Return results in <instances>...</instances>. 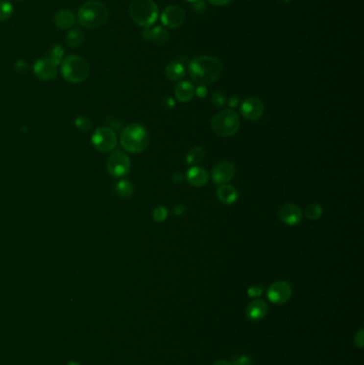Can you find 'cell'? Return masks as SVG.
<instances>
[{
  "label": "cell",
  "mask_w": 364,
  "mask_h": 365,
  "mask_svg": "<svg viewBox=\"0 0 364 365\" xmlns=\"http://www.w3.org/2000/svg\"><path fill=\"white\" fill-rule=\"evenodd\" d=\"M185 212H186V206L185 205H176L173 207V213H174L176 216H182Z\"/></svg>",
  "instance_id": "38"
},
{
  "label": "cell",
  "mask_w": 364,
  "mask_h": 365,
  "mask_svg": "<svg viewBox=\"0 0 364 365\" xmlns=\"http://www.w3.org/2000/svg\"><path fill=\"white\" fill-rule=\"evenodd\" d=\"M267 312H268L267 303L264 300L258 299V300H253L252 302L249 303V306L247 307V310H246V315L248 317V319L252 320V321H258V320L263 319L264 317L267 315Z\"/></svg>",
  "instance_id": "16"
},
{
  "label": "cell",
  "mask_w": 364,
  "mask_h": 365,
  "mask_svg": "<svg viewBox=\"0 0 364 365\" xmlns=\"http://www.w3.org/2000/svg\"><path fill=\"white\" fill-rule=\"evenodd\" d=\"M241 112L244 119L249 121H255L264 113V104L258 97H248L243 101Z\"/></svg>",
  "instance_id": "13"
},
{
  "label": "cell",
  "mask_w": 364,
  "mask_h": 365,
  "mask_svg": "<svg viewBox=\"0 0 364 365\" xmlns=\"http://www.w3.org/2000/svg\"><path fill=\"white\" fill-rule=\"evenodd\" d=\"M208 1L216 7H224V5L232 2V0H208Z\"/></svg>",
  "instance_id": "36"
},
{
  "label": "cell",
  "mask_w": 364,
  "mask_h": 365,
  "mask_svg": "<svg viewBox=\"0 0 364 365\" xmlns=\"http://www.w3.org/2000/svg\"><path fill=\"white\" fill-rule=\"evenodd\" d=\"M121 146L130 153H141L150 145V134L141 124H130L125 127L120 137Z\"/></svg>",
  "instance_id": "2"
},
{
  "label": "cell",
  "mask_w": 364,
  "mask_h": 365,
  "mask_svg": "<svg viewBox=\"0 0 364 365\" xmlns=\"http://www.w3.org/2000/svg\"><path fill=\"white\" fill-rule=\"evenodd\" d=\"M60 65L63 78L72 83H80L85 81L90 75L89 62L80 56L71 55L65 57Z\"/></svg>",
  "instance_id": "4"
},
{
  "label": "cell",
  "mask_w": 364,
  "mask_h": 365,
  "mask_svg": "<svg viewBox=\"0 0 364 365\" xmlns=\"http://www.w3.org/2000/svg\"><path fill=\"white\" fill-rule=\"evenodd\" d=\"M222 70V62L213 56H199L189 64L190 77L199 86H207L217 81Z\"/></svg>",
  "instance_id": "1"
},
{
  "label": "cell",
  "mask_w": 364,
  "mask_h": 365,
  "mask_svg": "<svg viewBox=\"0 0 364 365\" xmlns=\"http://www.w3.org/2000/svg\"><path fill=\"white\" fill-rule=\"evenodd\" d=\"M228 103H229L231 108H235V107L240 105V97H236V95H234V97H230V99L228 100Z\"/></svg>",
  "instance_id": "39"
},
{
  "label": "cell",
  "mask_w": 364,
  "mask_h": 365,
  "mask_svg": "<svg viewBox=\"0 0 364 365\" xmlns=\"http://www.w3.org/2000/svg\"><path fill=\"white\" fill-rule=\"evenodd\" d=\"M152 216L156 222H164V221L167 219V217H168V209H167L165 206L155 207L152 213Z\"/></svg>",
  "instance_id": "30"
},
{
  "label": "cell",
  "mask_w": 364,
  "mask_h": 365,
  "mask_svg": "<svg viewBox=\"0 0 364 365\" xmlns=\"http://www.w3.org/2000/svg\"><path fill=\"white\" fill-rule=\"evenodd\" d=\"M107 169L113 177H123L130 171V159L123 152H112L107 160Z\"/></svg>",
  "instance_id": "8"
},
{
  "label": "cell",
  "mask_w": 364,
  "mask_h": 365,
  "mask_svg": "<svg viewBox=\"0 0 364 365\" xmlns=\"http://www.w3.org/2000/svg\"><path fill=\"white\" fill-rule=\"evenodd\" d=\"M165 75L171 81H180L186 75V68L181 61H172L166 67Z\"/></svg>",
  "instance_id": "20"
},
{
  "label": "cell",
  "mask_w": 364,
  "mask_h": 365,
  "mask_svg": "<svg viewBox=\"0 0 364 365\" xmlns=\"http://www.w3.org/2000/svg\"><path fill=\"white\" fill-rule=\"evenodd\" d=\"M210 179L208 172L200 167H192L187 172V182L194 187H202Z\"/></svg>",
  "instance_id": "17"
},
{
  "label": "cell",
  "mask_w": 364,
  "mask_h": 365,
  "mask_svg": "<svg viewBox=\"0 0 364 365\" xmlns=\"http://www.w3.org/2000/svg\"><path fill=\"white\" fill-rule=\"evenodd\" d=\"M115 189H116V193L119 195V196L123 197V199H126V197L132 196V195L134 194L133 184L128 181H125V179H122V181L118 182L116 184Z\"/></svg>",
  "instance_id": "24"
},
{
  "label": "cell",
  "mask_w": 364,
  "mask_h": 365,
  "mask_svg": "<svg viewBox=\"0 0 364 365\" xmlns=\"http://www.w3.org/2000/svg\"><path fill=\"white\" fill-rule=\"evenodd\" d=\"M205 8H206V5H205L204 2L202 1V0H201V1H198V2L194 3V10L196 11V12H202V11H204Z\"/></svg>",
  "instance_id": "40"
},
{
  "label": "cell",
  "mask_w": 364,
  "mask_h": 365,
  "mask_svg": "<svg viewBox=\"0 0 364 365\" xmlns=\"http://www.w3.org/2000/svg\"><path fill=\"white\" fill-rule=\"evenodd\" d=\"M241 127V120L237 113L232 109H224L218 112L212 119L211 128L215 134L228 138L237 134Z\"/></svg>",
  "instance_id": "6"
},
{
  "label": "cell",
  "mask_w": 364,
  "mask_h": 365,
  "mask_svg": "<svg viewBox=\"0 0 364 365\" xmlns=\"http://www.w3.org/2000/svg\"><path fill=\"white\" fill-rule=\"evenodd\" d=\"M355 344L358 348H362L364 345V331L363 329L358 331V333L355 336Z\"/></svg>",
  "instance_id": "33"
},
{
  "label": "cell",
  "mask_w": 364,
  "mask_h": 365,
  "mask_svg": "<svg viewBox=\"0 0 364 365\" xmlns=\"http://www.w3.org/2000/svg\"><path fill=\"white\" fill-rule=\"evenodd\" d=\"M291 286L285 281H278L272 283L267 291V297L273 304H284L291 297Z\"/></svg>",
  "instance_id": "9"
},
{
  "label": "cell",
  "mask_w": 364,
  "mask_h": 365,
  "mask_svg": "<svg viewBox=\"0 0 364 365\" xmlns=\"http://www.w3.org/2000/svg\"><path fill=\"white\" fill-rule=\"evenodd\" d=\"M53 23L59 29H71L76 24V16L69 10H60L53 16Z\"/></svg>",
  "instance_id": "19"
},
{
  "label": "cell",
  "mask_w": 364,
  "mask_h": 365,
  "mask_svg": "<svg viewBox=\"0 0 364 365\" xmlns=\"http://www.w3.org/2000/svg\"><path fill=\"white\" fill-rule=\"evenodd\" d=\"M232 365H251L252 359L248 356H237L232 359Z\"/></svg>",
  "instance_id": "31"
},
{
  "label": "cell",
  "mask_w": 364,
  "mask_h": 365,
  "mask_svg": "<svg viewBox=\"0 0 364 365\" xmlns=\"http://www.w3.org/2000/svg\"><path fill=\"white\" fill-rule=\"evenodd\" d=\"M65 41H67V44L71 49H77V47L81 46L83 41H85V34L80 29H72L65 37Z\"/></svg>",
  "instance_id": "22"
},
{
  "label": "cell",
  "mask_w": 364,
  "mask_h": 365,
  "mask_svg": "<svg viewBox=\"0 0 364 365\" xmlns=\"http://www.w3.org/2000/svg\"><path fill=\"white\" fill-rule=\"evenodd\" d=\"M262 294H263V287L259 286V285L250 287V289L248 290V296L251 297V298L260 297Z\"/></svg>",
  "instance_id": "32"
},
{
  "label": "cell",
  "mask_w": 364,
  "mask_h": 365,
  "mask_svg": "<svg viewBox=\"0 0 364 365\" xmlns=\"http://www.w3.org/2000/svg\"><path fill=\"white\" fill-rule=\"evenodd\" d=\"M77 17L82 27L97 29L104 26L108 21L109 12L104 3L97 0H91L81 5Z\"/></svg>",
  "instance_id": "3"
},
{
  "label": "cell",
  "mask_w": 364,
  "mask_h": 365,
  "mask_svg": "<svg viewBox=\"0 0 364 365\" xmlns=\"http://www.w3.org/2000/svg\"><path fill=\"white\" fill-rule=\"evenodd\" d=\"M13 14V4L8 0H0V22L8 21Z\"/></svg>",
  "instance_id": "27"
},
{
  "label": "cell",
  "mask_w": 364,
  "mask_h": 365,
  "mask_svg": "<svg viewBox=\"0 0 364 365\" xmlns=\"http://www.w3.org/2000/svg\"><path fill=\"white\" fill-rule=\"evenodd\" d=\"M185 1L190 2V3H195V2H198V1H201V0H185Z\"/></svg>",
  "instance_id": "43"
},
{
  "label": "cell",
  "mask_w": 364,
  "mask_h": 365,
  "mask_svg": "<svg viewBox=\"0 0 364 365\" xmlns=\"http://www.w3.org/2000/svg\"><path fill=\"white\" fill-rule=\"evenodd\" d=\"M63 57H64V49L60 45L57 44L51 47L46 58L49 59L52 64H55L56 67H59V65H60L62 62Z\"/></svg>",
  "instance_id": "25"
},
{
  "label": "cell",
  "mask_w": 364,
  "mask_h": 365,
  "mask_svg": "<svg viewBox=\"0 0 364 365\" xmlns=\"http://www.w3.org/2000/svg\"><path fill=\"white\" fill-rule=\"evenodd\" d=\"M211 101L215 107H219V108H221V107L225 106L226 103H228V99H226L225 94L222 91H215L212 94Z\"/></svg>",
  "instance_id": "28"
},
{
  "label": "cell",
  "mask_w": 364,
  "mask_h": 365,
  "mask_svg": "<svg viewBox=\"0 0 364 365\" xmlns=\"http://www.w3.org/2000/svg\"><path fill=\"white\" fill-rule=\"evenodd\" d=\"M19 1H24V0H19Z\"/></svg>",
  "instance_id": "46"
},
{
  "label": "cell",
  "mask_w": 364,
  "mask_h": 365,
  "mask_svg": "<svg viewBox=\"0 0 364 365\" xmlns=\"http://www.w3.org/2000/svg\"><path fill=\"white\" fill-rule=\"evenodd\" d=\"M213 365H232L230 362H226V361H223V360H219V361H216Z\"/></svg>",
  "instance_id": "42"
},
{
  "label": "cell",
  "mask_w": 364,
  "mask_h": 365,
  "mask_svg": "<svg viewBox=\"0 0 364 365\" xmlns=\"http://www.w3.org/2000/svg\"><path fill=\"white\" fill-rule=\"evenodd\" d=\"M217 196L219 201L222 202L223 204L231 205L237 201L238 193L234 187L231 186V185L222 184L220 185L219 188L217 189Z\"/></svg>",
  "instance_id": "21"
},
{
  "label": "cell",
  "mask_w": 364,
  "mask_h": 365,
  "mask_svg": "<svg viewBox=\"0 0 364 365\" xmlns=\"http://www.w3.org/2000/svg\"><path fill=\"white\" fill-rule=\"evenodd\" d=\"M75 125L76 127L79 130L83 131V133H88L92 128V123L90 120L86 117H78L75 120Z\"/></svg>",
  "instance_id": "29"
},
{
  "label": "cell",
  "mask_w": 364,
  "mask_h": 365,
  "mask_svg": "<svg viewBox=\"0 0 364 365\" xmlns=\"http://www.w3.org/2000/svg\"><path fill=\"white\" fill-rule=\"evenodd\" d=\"M142 37L146 41L152 42L153 44L162 46L169 41L170 37L167 30L163 27H147L142 31Z\"/></svg>",
  "instance_id": "15"
},
{
  "label": "cell",
  "mask_w": 364,
  "mask_h": 365,
  "mask_svg": "<svg viewBox=\"0 0 364 365\" xmlns=\"http://www.w3.org/2000/svg\"><path fill=\"white\" fill-rule=\"evenodd\" d=\"M68 365H80L78 362H75V361H72L70 363H68Z\"/></svg>",
  "instance_id": "44"
},
{
  "label": "cell",
  "mask_w": 364,
  "mask_h": 365,
  "mask_svg": "<svg viewBox=\"0 0 364 365\" xmlns=\"http://www.w3.org/2000/svg\"><path fill=\"white\" fill-rule=\"evenodd\" d=\"M278 217L286 225L295 226L299 224L303 217L301 208L294 203H285L278 211Z\"/></svg>",
  "instance_id": "12"
},
{
  "label": "cell",
  "mask_w": 364,
  "mask_h": 365,
  "mask_svg": "<svg viewBox=\"0 0 364 365\" xmlns=\"http://www.w3.org/2000/svg\"><path fill=\"white\" fill-rule=\"evenodd\" d=\"M323 206L319 204H316V203H312V204H309L306 207V211H304V216L308 218L309 220H318L321 216H323Z\"/></svg>",
  "instance_id": "26"
},
{
  "label": "cell",
  "mask_w": 364,
  "mask_h": 365,
  "mask_svg": "<svg viewBox=\"0 0 364 365\" xmlns=\"http://www.w3.org/2000/svg\"><path fill=\"white\" fill-rule=\"evenodd\" d=\"M129 15L141 27H151L158 19L157 4L153 0H134L129 5Z\"/></svg>",
  "instance_id": "5"
},
{
  "label": "cell",
  "mask_w": 364,
  "mask_h": 365,
  "mask_svg": "<svg viewBox=\"0 0 364 365\" xmlns=\"http://www.w3.org/2000/svg\"><path fill=\"white\" fill-rule=\"evenodd\" d=\"M58 67L52 64L47 58H41L35 61L33 65V72L35 76L42 80H52L58 76Z\"/></svg>",
  "instance_id": "14"
},
{
  "label": "cell",
  "mask_w": 364,
  "mask_h": 365,
  "mask_svg": "<svg viewBox=\"0 0 364 365\" xmlns=\"http://www.w3.org/2000/svg\"><path fill=\"white\" fill-rule=\"evenodd\" d=\"M185 20H186L185 11L178 5H169L160 15V21H162L163 25L172 29L181 27L185 23Z\"/></svg>",
  "instance_id": "10"
},
{
  "label": "cell",
  "mask_w": 364,
  "mask_h": 365,
  "mask_svg": "<svg viewBox=\"0 0 364 365\" xmlns=\"http://www.w3.org/2000/svg\"><path fill=\"white\" fill-rule=\"evenodd\" d=\"M184 178L185 177H184V175L182 174L181 172H175L174 174L172 175V182L174 183V184H181V183H183Z\"/></svg>",
  "instance_id": "37"
},
{
  "label": "cell",
  "mask_w": 364,
  "mask_h": 365,
  "mask_svg": "<svg viewBox=\"0 0 364 365\" xmlns=\"http://www.w3.org/2000/svg\"><path fill=\"white\" fill-rule=\"evenodd\" d=\"M205 157V152H204V148H203L202 146H193L192 148L189 149L187 155H186V161L188 165H198L200 164L201 161L204 159Z\"/></svg>",
  "instance_id": "23"
},
{
  "label": "cell",
  "mask_w": 364,
  "mask_h": 365,
  "mask_svg": "<svg viewBox=\"0 0 364 365\" xmlns=\"http://www.w3.org/2000/svg\"><path fill=\"white\" fill-rule=\"evenodd\" d=\"M282 1H285V2H289V1H291V0H282Z\"/></svg>",
  "instance_id": "45"
},
{
  "label": "cell",
  "mask_w": 364,
  "mask_h": 365,
  "mask_svg": "<svg viewBox=\"0 0 364 365\" xmlns=\"http://www.w3.org/2000/svg\"><path fill=\"white\" fill-rule=\"evenodd\" d=\"M235 175V166L231 161L223 160L216 164L212 170V179L215 184L222 185L231 182Z\"/></svg>",
  "instance_id": "11"
},
{
  "label": "cell",
  "mask_w": 364,
  "mask_h": 365,
  "mask_svg": "<svg viewBox=\"0 0 364 365\" xmlns=\"http://www.w3.org/2000/svg\"><path fill=\"white\" fill-rule=\"evenodd\" d=\"M15 69L17 71H19V72H22L23 70H27L28 69V64L25 61H22V60H20V61L16 62Z\"/></svg>",
  "instance_id": "41"
},
{
  "label": "cell",
  "mask_w": 364,
  "mask_h": 365,
  "mask_svg": "<svg viewBox=\"0 0 364 365\" xmlns=\"http://www.w3.org/2000/svg\"><path fill=\"white\" fill-rule=\"evenodd\" d=\"M194 94L198 95V97H201V98L206 97V95H207V89H206V87L205 86H199L198 88H196L194 90Z\"/></svg>",
  "instance_id": "35"
},
{
  "label": "cell",
  "mask_w": 364,
  "mask_h": 365,
  "mask_svg": "<svg viewBox=\"0 0 364 365\" xmlns=\"http://www.w3.org/2000/svg\"><path fill=\"white\" fill-rule=\"evenodd\" d=\"M194 86L190 81H181L178 82L175 89V97L181 103H188L194 97Z\"/></svg>",
  "instance_id": "18"
},
{
  "label": "cell",
  "mask_w": 364,
  "mask_h": 365,
  "mask_svg": "<svg viewBox=\"0 0 364 365\" xmlns=\"http://www.w3.org/2000/svg\"><path fill=\"white\" fill-rule=\"evenodd\" d=\"M162 105L166 109H172L175 106V100L171 97H164L162 100Z\"/></svg>",
  "instance_id": "34"
},
{
  "label": "cell",
  "mask_w": 364,
  "mask_h": 365,
  "mask_svg": "<svg viewBox=\"0 0 364 365\" xmlns=\"http://www.w3.org/2000/svg\"><path fill=\"white\" fill-rule=\"evenodd\" d=\"M92 145L99 152H111L117 146V135L109 127H98L92 135Z\"/></svg>",
  "instance_id": "7"
}]
</instances>
